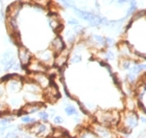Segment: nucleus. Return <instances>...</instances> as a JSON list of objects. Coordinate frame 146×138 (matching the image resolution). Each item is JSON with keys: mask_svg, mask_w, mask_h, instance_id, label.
<instances>
[{"mask_svg": "<svg viewBox=\"0 0 146 138\" xmlns=\"http://www.w3.org/2000/svg\"><path fill=\"white\" fill-rule=\"evenodd\" d=\"M135 101H133V99H131V98H128L127 101H126V107H127V110L128 111H133L135 108Z\"/></svg>", "mask_w": 146, "mask_h": 138, "instance_id": "obj_27", "label": "nucleus"}, {"mask_svg": "<svg viewBox=\"0 0 146 138\" xmlns=\"http://www.w3.org/2000/svg\"><path fill=\"white\" fill-rule=\"evenodd\" d=\"M63 118H62L61 116H55L54 117V123H56V125H61V123H63Z\"/></svg>", "mask_w": 146, "mask_h": 138, "instance_id": "obj_35", "label": "nucleus"}, {"mask_svg": "<svg viewBox=\"0 0 146 138\" xmlns=\"http://www.w3.org/2000/svg\"><path fill=\"white\" fill-rule=\"evenodd\" d=\"M120 67L122 68V69H131V61L129 60H127V59H123V60H121L120 61Z\"/></svg>", "mask_w": 146, "mask_h": 138, "instance_id": "obj_24", "label": "nucleus"}, {"mask_svg": "<svg viewBox=\"0 0 146 138\" xmlns=\"http://www.w3.org/2000/svg\"><path fill=\"white\" fill-rule=\"evenodd\" d=\"M66 48V43H65L64 39L61 37V36H55L54 39L51 41L50 43V49H51L53 53L56 55L58 52H61L62 50H64Z\"/></svg>", "mask_w": 146, "mask_h": 138, "instance_id": "obj_11", "label": "nucleus"}, {"mask_svg": "<svg viewBox=\"0 0 146 138\" xmlns=\"http://www.w3.org/2000/svg\"><path fill=\"white\" fill-rule=\"evenodd\" d=\"M22 7H23V2L21 1H15V2L11 3L5 9V17L18 18Z\"/></svg>", "mask_w": 146, "mask_h": 138, "instance_id": "obj_8", "label": "nucleus"}, {"mask_svg": "<svg viewBox=\"0 0 146 138\" xmlns=\"http://www.w3.org/2000/svg\"><path fill=\"white\" fill-rule=\"evenodd\" d=\"M6 28L9 31V35H20L19 34V23L18 18H12V17H5Z\"/></svg>", "mask_w": 146, "mask_h": 138, "instance_id": "obj_13", "label": "nucleus"}, {"mask_svg": "<svg viewBox=\"0 0 146 138\" xmlns=\"http://www.w3.org/2000/svg\"><path fill=\"white\" fill-rule=\"evenodd\" d=\"M128 2V0H112V4H117V5H124Z\"/></svg>", "mask_w": 146, "mask_h": 138, "instance_id": "obj_30", "label": "nucleus"}, {"mask_svg": "<svg viewBox=\"0 0 146 138\" xmlns=\"http://www.w3.org/2000/svg\"><path fill=\"white\" fill-rule=\"evenodd\" d=\"M28 80L33 81L35 83L40 86L43 90L48 88L51 85V79L48 77L45 72H39V73H29L28 75Z\"/></svg>", "mask_w": 146, "mask_h": 138, "instance_id": "obj_2", "label": "nucleus"}, {"mask_svg": "<svg viewBox=\"0 0 146 138\" xmlns=\"http://www.w3.org/2000/svg\"><path fill=\"white\" fill-rule=\"evenodd\" d=\"M6 113H7V109H6L5 105L0 101V116H2L3 114H6Z\"/></svg>", "mask_w": 146, "mask_h": 138, "instance_id": "obj_29", "label": "nucleus"}, {"mask_svg": "<svg viewBox=\"0 0 146 138\" xmlns=\"http://www.w3.org/2000/svg\"><path fill=\"white\" fill-rule=\"evenodd\" d=\"M61 2L64 4L65 7L67 9H74L76 4V0H61Z\"/></svg>", "mask_w": 146, "mask_h": 138, "instance_id": "obj_22", "label": "nucleus"}, {"mask_svg": "<svg viewBox=\"0 0 146 138\" xmlns=\"http://www.w3.org/2000/svg\"><path fill=\"white\" fill-rule=\"evenodd\" d=\"M114 44V40L109 37H106V46H112Z\"/></svg>", "mask_w": 146, "mask_h": 138, "instance_id": "obj_34", "label": "nucleus"}, {"mask_svg": "<svg viewBox=\"0 0 146 138\" xmlns=\"http://www.w3.org/2000/svg\"><path fill=\"white\" fill-rule=\"evenodd\" d=\"M31 132L34 133L35 135H39V136H45L48 135L49 133L52 132L51 127L46 125L44 123H34L33 126L31 127Z\"/></svg>", "mask_w": 146, "mask_h": 138, "instance_id": "obj_6", "label": "nucleus"}, {"mask_svg": "<svg viewBox=\"0 0 146 138\" xmlns=\"http://www.w3.org/2000/svg\"><path fill=\"white\" fill-rule=\"evenodd\" d=\"M2 2H3V0H0V7L2 6Z\"/></svg>", "mask_w": 146, "mask_h": 138, "instance_id": "obj_38", "label": "nucleus"}, {"mask_svg": "<svg viewBox=\"0 0 146 138\" xmlns=\"http://www.w3.org/2000/svg\"><path fill=\"white\" fill-rule=\"evenodd\" d=\"M68 58H69V50L65 48L61 52H58L54 55V62L53 64L58 68H64V66L67 64Z\"/></svg>", "mask_w": 146, "mask_h": 138, "instance_id": "obj_10", "label": "nucleus"}, {"mask_svg": "<svg viewBox=\"0 0 146 138\" xmlns=\"http://www.w3.org/2000/svg\"><path fill=\"white\" fill-rule=\"evenodd\" d=\"M0 71H1V69H0Z\"/></svg>", "mask_w": 146, "mask_h": 138, "instance_id": "obj_41", "label": "nucleus"}, {"mask_svg": "<svg viewBox=\"0 0 146 138\" xmlns=\"http://www.w3.org/2000/svg\"><path fill=\"white\" fill-rule=\"evenodd\" d=\"M4 138H18V136H17V134H16V133L9 132V133H7V135H6Z\"/></svg>", "mask_w": 146, "mask_h": 138, "instance_id": "obj_36", "label": "nucleus"}, {"mask_svg": "<svg viewBox=\"0 0 146 138\" xmlns=\"http://www.w3.org/2000/svg\"><path fill=\"white\" fill-rule=\"evenodd\" d=\"M28 1L31 3H34V5L41 6L43 9L48 7V6L50 5V3L52 2L51 0H28Z\"/></svg>", "mask_w": 146, "mask_h": 138, "instance_id": "obj_20", "label": "nucleus"}, {"mask_svg": "<svg viewBox=\"0 0 146 138\" xmlns=\"http://www.w3.org/2000/svg\"><path fill=\"white\" fill-rule=\"evenodd\" d=\"M26 69L28 70L29 73H39V72H46L47 71V66H45L42 62L39 61L36 58H33L31 61L26 66Z\"/></svg>", "mask_w": 146, "mask_h": 138, "instance_id": "obj_7", "label": "nucleus"}, {"mask_svg": "<svg viewBox=\"0 0 146 138\" xmlns=\"http://www.w3.org/2000/svg\"><path fill=\"white\" fill-rule=\"evenodd\" d=\"M113 59H114V53L110 50L106 51V60H113Z\"/></svg>", "mask_w": 146, "mask_h": 138, "instance_id": "obj_33", "label": "nucleus"}, {"mask_svg": "<svg viewBox=\"0 0 146 138\" xmlns=\"http://www.w3.org/2000/svg\"><path fill=\"white\" fill-rule=\"evenodd\" d=\"M66 138H70V137H66Z\"/></svg>", "mask_w": 146, "mask_h": 138, "instance_id": "obj_39", "label": "nucleus"}, {"mask_svg": "<svg viewBox=\"0 0 146 138\" xmlns=\"http://www.w3.org/2000/svg\"><path fill=\"white\" fill-rule=\"evenodd\" d=\"M47 18H48L49 27L51 28L54 33H56V34H60V33L64 29V25H63L62 19H61V17L58 16V13L50 12Z\"/></svg>", "mask_w": 146, "mask_h": 138, "instance_id": "obj_3", "label": "nucleus"}, {"mask_svg": "<svg viewBox=\"0 0 146 138\" xmlns=\"http://www.w3.org/2000/svg\"><path fill=\"white\" fill-rule=\"evenodd\" d=\"M15 58V52L13 51L12 49H7V50H5V51L3 52L2 55H1V58H0V63H1V65H4L6 64V63H9V62L13 61Z\"/></svg>", "mask_w": 146, "mask_h": 138, "instance_id": "obj_16", "label": "nucleus"}, {"mask_svg": "<svg viewBox=\"0 0 146 138\" xmlns=\"http://www.w3.org/2000/svg\"><path fill=\"white\" fill-rule=\"evenodd\" d=\"M82 61V55H78V53H74V55H72L70 58V62L71 63H79V62Z\"/></svg>", "mask_w": 146, "mask_h": 138, "instance_id": "obj_26", "label": "nucleus"}, {"mask_svg": "<svg viewBox=\"0 0 146 138\" xmlns=\"http://www.w3.org/2000/svg\"><path fill=\"white\" fill-rule=\"evenodd\" d=\"M96 118L104 125H115L118 123L119 114L116 111H97Z\"/></svg>", "mask_w": 146, "mask_h": 138, "instance_id": "obj_1", "label": "nucleus"}, {"mask_svg": "<svg viewBox=\"0 0 146 138\" xmlns=\"http://www.w3.org/2000/svg\"><path fill=\"white\" fill-rule=\"evenodd\" d=\"M68 24L74 26V25L79 24V23H78V20L76 18H74V17H69V19H68Z\"/></svg>", "mask_w": 146, "mask_h": 138, "instance_id": "obj_31", "label": "nucleus"}, {"mask_svg": "<svg viewBox=\"0 0 146 138\" xmlns=\"http://www.w3.org/2000/svg\"><path fill=\"white\" fill-rule=\"evenodd\" d=\"M6 89H5V84H3V82L0 81V98L2 97L4 93H5Z\"/></svg>", "mask_w": 146, "mask_h": 138, "instance_id": "obj_32", "label": "nucleus"}, {"mask_svg": "<svg viewBox=\"0 0 146 138\" xmlns=\"http://www.w3.org/2000/svg\"><path fill=\"white\" fill-rule=\"evenodd\" d=\"M60 96L58 94V88L54 86V85H50L48 88L43 90V97L47 99V101H50L51 103H53L54 101H56Z\"/></svg>", "mask_w": 146, "mask_h": 138, "instance_id": "obj_12", "label": "nucleus"}, {"mask_svg": "<svg viewBox=\"0 0 146 138\" xmlns=\"http://www.w3.org/2000/svg\"><path fill=\"white\" fill-rule=\"evenodd\" d=\"M22 87H23V80L19 75L5 82V89L9 93H18L22 90Z\"/></svg>", "mask_w": 146, "mask_h": 138, "instance_id": "obj_5", "label": "nucleus"}, {"mask_svg": "<svg viewBox=\"0 0 146 138\" xmlns=\"http://www.w3.org/2000/svg\"><path fill=\"white\" fill-rule=\"evenodd\" d=\"M54 53L51 49H47V50H43V51L38 52L36 55V59L41 61L45 66L51 65L54 62Z\"/></svg>", "mask_w": 146, "mask_h": 138, "instance_id": "obj_9", "label": "nucleus"}, {"mask_svg": "<svg viewBox=\"0 0 146 138\" xmlns=\"http://www.w3.org/2000/svg\"><path fill=\"white\" fill-rule=\"evenodd\" d=\"M58 1H61V0H58Z\"/></svg>", "mask_w": 146, "mask_h": 138, "instance_id": "obj_40", "label": "nucleus"}, {"mask_svg": "<svg viewBox=\"0 0 146 138\" xmlns=\"http://www.w3.org/2000/svg\"><path fill=\"white\" fill-rule=\"evenodd\" d=\"M138 123V117L137 115L133 112V111H128L125 112V117H124V127L128 128V130L131 131L134 127L137 126Z\"/></svg>", "mask_w": 146, "mask_h": 138, "instance_id": "obj_15", "label": "nucleus"}, {"mask_svg": "<svg viewBox=\"0 0 146 138\" xmlns=\"http://www.w3.org/2000/svg\"><path fill=\"white\" fill-rule=\"evenodd\" d=\"M21 120H22V123H36V119H35V118H33V117H31L29 115H27V114H24V115L21 117Z\"/></svg>", "mask_w": 146, "mask_h": 138, "instance_id": "obj_25", "label": "nucleus"}, {"mask_svg": "<svg viewBox=\"0 0 146 138\" xmlns=\"http://www.w3.org/2000/svg\"><path fill=\"white\" fill-rule=\"evenodd\" d=\"M65 39L69 45H73L76 41V35L73 33L72 29H67L65 31Z\"/></svg>", "mask_w": 146, "mask_h": 138, "instance_id": "obj_17", "label": "nucleus"}, {"mask_svg": "<svg viewBox=\"0 0 146 138\" xmlns=\"http://www.w3.org/2000/svg\"><path fill=\"white\" fill-rule=\"evenodd\" d=\"M39 117L42 120L46 121V120H48V118H49V114L47 113L46 111H41V112H39Z\"/></svg>", "mask_w": 146, "mask_h": 138, "instance_id": "obj_28", "label": "nucleus"}, {"mask_svg": "<svg viewBox=\"0 0 146 138\" xmlns=\"http://www.w3.org/2000/svg\"><path fill=\"white\" fill-rule=\"evenodd\" d=\"M72 31L76 36H82V35H84V33H85V26H82V25H80V24H76L73 26Z\"/></svg>", "mask_w": 146, "mask_h": 138, "instance_id": "obj_21", "label": "nucleus"}, {"mask_svg": "<svg viewBox=\"0 0 146 138\" xmlns=\"http://www.w3.org/2000/svg\"><path fill=\"white\" fill-rule=\"evenodd\" d=\"M118 49H119V51L121 52L124 57H127V55L131 52V46L128 45L126 42H121V43L118 45Z\"/></svg>", "mask_w": 146, "mask_h": 138, "instance_id": "obj_18", "label": "nucleus"}, {"mask_svg": "<svg viewBox=\"0 0 146 138\" xmlns=\"http://www.w3.org/2000/svg\"><path fill=\"white\" fill-rule=\"evenodd\" d=\"M128 3H129V7L126 11V17L133 16L137 12V1L136 0H128Z\"/></svg>", "mask_w": 146, "mask_h": 138, "instance_id": "obj_19", "label": "nucleus"}, {"mask_svg": "<svg viewBox=\"0 0 146 138\" xmlns=\"http://www.w3.org/2000/svg\"><path fill=\"white\" fill-rule=\"evenodd\" d=\"M43 108V105L41 103H31V104H26L21 108V112L20 113H24L27 114V115H31V114H35L36 112H39V110H41Z\"/></svg>", "mask_w": 146, "mask_h": 138, "instance_id": "obj_14", "label": "nucleus"}, {"mask_svg": "<svg viewBox=\"0 0 146 138\" xmlns=\"http://www.w3.org/2000/svg\"><path fill=\"white\" fill-rule=\"evenodd\" d=\"M18 60H19V63L22 65V67H26L28 65V63L31 61V59H33V55H31V52L28 50L24 45H18Z\"/></svg>", "mask_w": 146, "mask_h": 138, "instance_id": "obj_4", "label": "nucleus"}, {"mask_svg": "<svg viewBox=\"0 0 146 138\" xmlns=\"http://www.w3.org/2000/svg\"><path fill=\"white\" fill-rule=\"evenodd\" d=\"M142 70H146V64L142 65Z\"/></svg>", "mask_w": 146, "mask_h": 138, "instance_id": "obj_37", "label": "nucleus"}, {"mask_svg": "<svg viewBox=\"0 0 146 138\" xmlns=\"http://www.w3.org/2000/svg\"><path fill=\"white\" fill-rule=\"evenodd\" d=\"M65 112H66V114L69 115V116H71V115H76V114H77L76 109L73 107V106H71V105H68L67 107L65 108Z\"/></svg>", "mask_w": 146, "mask_h": 138, "instance_id": "obj_23", "label": "nucleus"}]
</instances>
